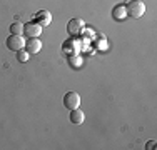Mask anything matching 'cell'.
Listing matches in <instances>:
<instances>
[{"instance_id": "1", "label": "cell", "mask_w": 157, "mask_h": 150, "mask_svg": "<svg viewBox=\"0 0 157 150\" xmlns=\"http://www.w3.org/2000/svg\"><path fill=\"white\" fill-rule=\"evenodd\" d=\"M125 12H127V17L140 18L145 13V3L142 0H130L125 5Z\"/></svg>"}, {"instance_id": "2", "label": "cell", "mask_w": 157, "mask_h": 150, "mask_svg": "<svg viewBox=\"0 0 157 150\" xmlns=\"http://www.w3.org/2000/svg\"><path fill=\"white\" fill-rule=\"evenodd\" d=\"M63 107L69 108V110H74V108L80 107V95L75 92H67L63 95Z\"/></svg>"}, {"instance_id": "3", "label": "cell", "mask_w": 157, "mask_h": 150, "mask_svg": "<svg viewBox=\"0 0 157 150\" xmlns=\"http://www.w3.org/2000/svg\"><path fill=\"white\" fill-rule=\"evenodd\" d=\"M7 48L12 52L22 50V48H25V39L22 35H10L7 39Z\"/></svg>"}, {"instance_id": "4", "label": "cell", "mask_w": 157, "mask_h": 150, "mask_svg": "<svg viewBox=\"0 0 157 150\" xmlns=\"http://www.w3.org/2000/svg\"><path fill=\"white\" fill-rule=\"evenodd\" d=\"M42 25L37 24V22H30V24L24 25V33L29 37V39H33V37H40L42 33Z\"/></svg>"}, {"instance_id": "5", "label": "cell", "mask_w": 157, "mask_h": 150, "mask_svg": "<svg viewBox=\"0 0 157 150\" xmlns=\"http://www.w3.org/2000/svg\"><path fill=\"white\" fill-rule=\"evenodd\" d=\"M84 20L82 18H72V20L67 24V32L70 33V35H78V33L84 30Z\"/></svg>"}, {"instance_id": "6", "label": "cell", "mask_w": 157, "mask_h": 150, "mask_svg": "<svg viewBox=\"0 0 157 150\" xmlns=\"http://www.w3.org/2000/svg\"><path fill=\"white\" fill-rule=\"evenodd\" d=\"M25 50H27L29 54H39V52L42 50V42L39 40V37L25 40Z\"/></svg>"}, {"instance_id": "7", "label": "cell", "mask_w": 157, "mask_h": 150, "mask_svg": "<svg viewBox=\"0 0 157 150\" xmlns=\"http://www.w3.org/2000/svg\"><path fill=\"white\" fill-rule=\"evenodd\" d=\"M35 22L40 24L42 27H47V25H50V22H52V13L48 12V10H39L37 15H35Z\"/></svg>"}, {"instance_id": "8", "label": "cell", "mask_w": 157, "mask_h": 150, "mask_svg": "<svg viewBox=\"0 0 157 150\" xmlns=\"http://www.w3.org/2000/svg\"><path fill=\"white\" fill-rule=\"evenodd\" d=\"M127 17V12H125V5H122V3H119V5H115L114 9H112V18L117 22L124 20Z\"/></svg>"}, {"instance_id": "9", "label": "cell", "mask_w": 157, "mask_h": 150, "mask_svg": "<svg viewBox=\"0 0 157 150\" xmlns=\"http://www.w3.org/2000/svg\"><path fill=\"white\" fill-rule=\"evenodd\" d=\"M84 120H85V115H84V112H82L78 107L74 108V110H70V122L72 123L80 125V123H84Z\"/></svg>"}, {"instance_id": "10", "label": "cell", "mask_w": 157, "mask_h": 150, "mask_svg": "<svg viewBox=\"0 0 157 150\" xmlns=\"http://www.w3.org/2000/svg\"><path fill=\"white\" fill-rule=\"evenodd\" d=\"M10 33H12V35H24V24L13 22V24L10 25Z\"/></svg>"}, {"instance_id": "11", "label": "cell", "mask_w": 157, "mask_h": 150, "mask_svg": "<svg viewBox=\"0 0 157 150\" xmlns=\"http://www.w3.org/2000/svg\"><path fill=\"white\" fill-rule=\"evenodd\" d=\"M29 57H30V54H29V52L25 50V48H22V50H18V52H17V60H18V62H22V63L27 62Z\"/></svg>"}, {"instance_id": "12", "label": "cell", "mask_w": 157, "mask_h": 150, "mask_svg": "<svg viewBox=\"0 0 157 150\" xmlns=\"http://www.w3.org/2000/svg\"><path fill=\"white\" fill-rule=\"evenodd\" d=\"M70 65H72L74 69H78V67L82 65V58L80 57H72L70 58Z\"/></svg>"}, {"instance_id": "13", "label": "cell", "mask_w": 157, "mask_h": 150, "mask_svg": "<svg viewBox=\"0 0 157 150\" xmlns=\"http://www.w3.org/2000/svg\"><path fill=\"white\" fill-rule=\"evenodd\" d=\"M154 145H155V142H154V140H151V142H147V144H145V148L152 150V148H154Z\"/></svg>"}]
</instances>
